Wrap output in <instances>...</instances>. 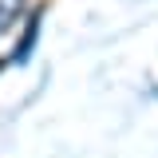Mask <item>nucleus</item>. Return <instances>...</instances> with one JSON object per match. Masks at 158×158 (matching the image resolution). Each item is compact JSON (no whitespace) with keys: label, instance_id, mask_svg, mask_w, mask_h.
I'll return each instance as SVG.
<instances>
[{"label":"nucleus","instance_id":"obj_1","mask_svg":"<svg viewBox=\"0 0 158 158\" xmlns=\"http://www.w3.org/2000/svg\"><path fill=\"white\" fill-rule=\"evenodd\" d=\"M36 36H40V16H32V20H28V28H24V36H20V44H16V52H12L16 63H28L32 48H36Z\"/></svg>","mask_w":158,"mask_h":158},{"label":"nucleus","instance_id":"obj_2","mask_svg":"<svg viewBox=\"0 0 158 158\" xmlns=\"http://www.w3.org/2000/svg\"><path fill=\"white\" fill-rule=\"evenodd\" d=\"M20 8H24V0H0V32H8V28L16 24Z\"/></svg>","mask_w":158,"mask_h":158}]
</instances>
